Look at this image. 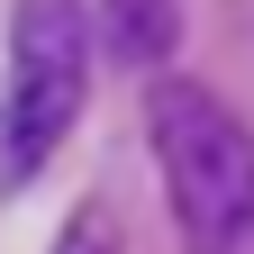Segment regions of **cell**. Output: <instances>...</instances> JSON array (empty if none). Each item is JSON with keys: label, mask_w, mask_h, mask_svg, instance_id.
Masks as SVG:
<instances>
[{"label": "cell", "mask_w": 254, "mask_h": 254, "mask_svg": "<svg viewBox=\"0 0 254 254\" xmlns=\"http://www.w3.org/2000/svg\"><path fill=\"white\" fill-rule=\"evenodd\" d=\"M154 164L190 254H254V136L190 82L154 91Z\"/></svg>", "instance_id": "obj_1"}, {"label": "cell", "mask_w": 254, "mask_h": 254, "mask_svg": "<svg viewBox=\"0 0 254 254\" xmlns=\"http://www.w3.org/2000/svg\"><path fill=\"white\" fill-rule=\"evenodd\" d=\"M82 73H91L82 0H18V27H9V91H0V190H18L64 136H73Z\"/></svg>", "instance_id": "obj_2"}, {"label": "cell", "mask_w": 254, "mask_h": 254, "mask_svg": "<svg viewBox=\"0 0 254 254\" xmlns=\"http://www.w3.org/2000/svg\"><path fill=\"white\" fill-rule=\"evenodd\" d=\"M173 37H182L173 0H109V55L118 64H164Z\"/></svg>", "instance_id": "obj_3"}, {"label": "cell", "mask_w": 254, "mask_h": 254, "mask_svg": "<svg viewBox=\"0 0 254 254\" xmlns=\"http://www.w3.org/2000/svg\"><path fill=\"white\" fill-rule=\"evenodd\" d=\"M64 254H109V227H100V218H82V227L64 236Z\"/></svg>", "instance_id": "obj_4"}]
</instances>
